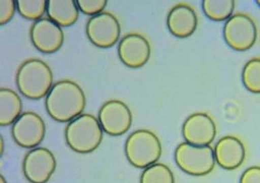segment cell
Listing matches in <instances>:
<instances>
[{
  "instance_id": "6da1fadb",
  "label": "cell",
  "mask_w": 260,
  "mask_h": 183,
  "mask_svg": "<svg viewBox=\"0 0 260 183\" xmlns=\"http://www.w3.org/2000/svg\"><path fill=\"white\" fill-rule=\"evenodd\" d=\"M85 105L86 99L82 88L69 79L55 83L45 101L48 115L62 123L70 122L81 115Z\"/></svg>"
},
{
  "instance_id": "7a4b0ae2",
  "label": "cell",
  "mask_w": 260,
  "mask_h": 183,
  "mask_svg": "<svg viewBox=\"0 0 260 183\" xmlns=\"http://www.w3.org/2000/svg\"><path fill=\"white\" fill-rule=\"evenodd\" d=\"M50 67L40 59L30 58L18 67L16 75L18 89L24 97L38 100L46 97L53 86Z\"/></svg>"
},
{
  "instance_id": "3957f363",
  "label": "cell",
  "mask_w": 260,
  "mask_h": 183,
  "mask_svg": "<svg viewBox=\"0 0 260 183\" xmlns=\"http://www.w3.org/2000/svg\"><path fill=\"white\" fill-rule=\"evenodd\" d=\"M64 136L71 149L79 154H89L96 149L103 141V130L95 116L81 114L69 122Z\"/></svg>"
},
{
  "instance_id": "277c9868",
  "label": "cell",
  "mask_w": 260,
  "mask_h": 183,
  "mask_svg": "<svg viewBox=\"0 0 260 183\" xmlns=\"http://www.w3.org/2000/svg\"><path fill=\"white\" fill-rule=\"evenodd\" d=\"M125 152L128 162L137 168L156 164L162 154V146L155 134L148 130H138L126 140Z\"/></svg>"
},
{
  "instance_id": "5b68a950",
  "label": "cell",
  "mask_w": 260,
  "mask_h": 183,
  "mask_svg": "<svg viewBox=\"0 0 260 183\" xmlns=\"http://www.w3.org/2000/svg\"><path fill=\"white\" fill-rule=\"evenodd\" d=\"M174 158L183 172L195 176L209 174L215 164L214 150L210 146H194L187 142L177 146Z\"/></svg>"
},
{
  "instance_id": "8992f818",
  "label": "cell",
  "mask_w": 260,
  "mask_h": 183,
  "mask_svg": "<svg viewBox=\"0 0 260 183\" xmlns=\"http://www.w3.org/2000/svg\"><path fill=\"white\" fill-rule=\"evenodd\" d=\"M223 34L225 42L232 49L246 51L257 41V24L249 14L240 12L231 16L225 22Z\"/></svg>"
},
{
  "instance_id": "52a82bcc",
  "label": "cell",
  "mask_w": 260,
  "mask_h": 183,
  "mask_svg": "<svg viewBox=\"0 0 260 183\" xmlns=\"http://www.w3.org/2000/svg\"><path fill=\"white\" fill-rule=\"evenodd\" d=\"M86 34L94 46L109 48L119 40L121 26L114 14L103 12L89 18L86 24Z\"/></svg>"
},
{
  "instance_id": "ba28073f",
  "label": "cell",
  "mask_w": 260,
  "mask_h": 183,
  "mask_svg": "<svg viewBox=\"0 0 260 183\" xmlns=\"http://www.w3.org/2000/svg\"><path fill=\"white\" fill-rule=\"evenodd\" d=\"M56 160L48 148H32L24 156L22 170L25 178L30 183H46L54 174Z\"/></svg>"
},
{
  "instance_id": "9c48e42d",
  "label": "cell",
  "mask_w": 260,
  "mask_h": 183,
  "mask_svg": "<svg viewBox=\"0 0 260 183\" xmlns=\"http://www.w3.org/2000/svg\"><path fill=\"white\" fill-rule=\"evenodd\" d=\"M45 134V122L38 114L34 112H24L12 124V138L21 147L36 148L43 141Z\"/></svg>"
},
{
  "instance_id": "30bf717a",
  "label": "cell",
  "mask_w": 260,
  "mask_h": 183,
  "mask_svg": "<svg viewBox=\"0 0 260 183\" xmlns=\"http://www.w3.org/2000/svg\"><path fill=\"white\" fill-rule=\"evenodd\" d=\"M98 119L105 133L118 136L123 135L129 130L132 124V114L123 101L110 100L102 106Z\"/></svg>"
},
{
  "instance_id": "8fae6325",
  "label": "cell",
  "mask_w": 260,
  "mask_h": 183,
  "mask_svg": "<svg viewBox=\"0 0 260 183\" xmlns=\"http://www.w3.org/2000/svg\"><path fill=\"white\" fill-rule=\"evenodd\" d=\"M30 38L37 50L44 54H52L62 47L64 35L58 24L49 18H42L32 24Z\"/></svg>"
},
{
  "instance_id": "7c38bea8",
  "label": "cell",
  "mask_w": 260,
  "mask_h": 183,
  "mask_svg": "<svg viewBox=\"0 0 260 183\" xmlns=\"http://www.w3.org/2000/svg\"><path fill=\"white\" fill-rule=\"evenodd\" d=\"M216 132L212 118L202 112L192 114L183 124V136L186 142L192 145L209 146L215 139Z\"/></svg>"
},
{
  "instance_id": "4fadbf2b",
  "label": "cell",
  "mask_w": 260,
  "mask_h": 183,
  "mask_svg": "<svg viewBox=\"0 0 260 183\" xmlns=\"http://www.w3.org/2000/svg\"><path fill=\"white\" fill-rule=\"evenodd\" d=\"M118 54L124 65L130 68H140L146 64L151 54V48L147 39L142 34L132 33L119 42Z\"/></svg>"
},
{
  "instance_id": "5bb4252c",
  "label": "cell",
  "mask_w": 260,
  "mask_h": 183,
  "mask_svg": "<svg viewBox=\"0 0 260 183\" xmlns=\"http://www.w3.org/2000/svg\"><path fill=\"white\" fill-rule=\"evenodd\" d=\"M215 162L221 168L235 170L241 166L246 156L245 146L239 138L226 136L220 138L215 146Z\"/></svg>"
},
{
  "instance_id": "9a60e30c",
  "label": "cell",
  "mask_w": 260,
  "mask_h": 183,
  "mask_svg": "<svg viewBox=\"0 0 260 183\" xmlns=\"http://www.w3.org/2000/svg\"><path fill=\"white\" fill-rule=\"evenodd\" d=\"M167 24L171 34L179 38L192 36L198 25V18L192 6L180 3L169 12Z\"/></svg>"
},
{
  "instance_id": "2e32d148",
  "label": "cell",
  "mask_w": 260,
  "mask_h": 183,
  "mask_svg": "<svg viewBox=\"0 0 260 183\" xmlns=\"http://www.w3.org/2000/svg\"><path fill=\"white\" fill-rule=\"evenodd\" d=\"M48 18L60 26H70L78 20L79 10L74 0H49L47 2Z\"/></svg>"
},
{
  "instance_id": "e0dca14e",
  "label": "cell",
  "mask_w": 260,
  "mask_h": 183,
  "mask_svg": "<svg viewBox=\"0 0 260 183\" xmlns=\"http://www.w3.org/2000/svg\"><path fill=\"white\" fill-rule=\"evenodd\" d=\"M22 103L18 94L11 89H0V125L13 124L22 115Z\"/></svg>"
},
{
  "instance_id": "ac0fdd59",
  "label": "cell",
  "mask_w": 260,
  "mask_h": 183,
  "mask_svg": "<svg viewBox=\"0 0 260 183\" xmlns=\"http://www.w3.org/2000/svg\"><path fill=\"white\" fill-rule=\"evenodd\" d=\"M235 7L233 0H205L202 8L205 15L214 21H222L231 17Z\"/></svg>"
},
{
  "instance_id": "d6986e66",
  "label": "cell",
  "mask_w": 260,
  "mask_h": 183,
  "mask_svg": "<svg viewBox=\"0 0 260 183\" xmlns=\"http://www.w3.org/2000/svg\"><path fill=\"white\" fill-rule=\"evenodd\" d=\"M140 183H175L172 171L168 166L156 163L144 169Z\"/></svg>"
},
{
  "instance_id": "ffe728a7",
  "label": "cell",
  "mask_w": 260,
  "mask_h": 183,
  "mask_svg": "<svg viewBox=\"0 0 260 183\" xmlns=\"http://www.w3.org/2000/svg\"><path fill=\"white\" fill-rule=\"evenodd\" d=\"M242 80L248 90L260 94V57H255L246 63L242 72Z\"/></svg>"
},
{
  "instance_id": "44dd1931",
  "label": "cell",
  "mask_w": 260,
  "mask_h": 183,
  "mask_svg": "<svg viewBox=\"0 0 260 183\" xmlns=\"http://www.w3.org/2000/svg\"><path fill=\"white\" fill-rule=\"evenodd\" d=\"M47 2L46 0H18L16 6L20 16L36 21L41 19L46 12Z\"/></svg>"
},
{
  "instance_id": "7402d4cb",
  "label": "cell",
  "mask_w": 260,
  "mask_h": 183,
  "mask_svg": "<svg viewBox=\"0 0 260 183\" xmlns=\"http://www.w3.org/2000/svg\"><path fill=\"white\" fill-rule=\"evenodd\" d=\"M79 10L83 14L95 16L103 12L107 1L105 0H79L77 1Z\"/></svg>"
},
{
  "instance_id": "603a6c76",
  "label": "cell",
  "mask_w": 260,
  "mask_h": 183,
  "mask_svg": "<svg viewBox=\"0 0 260 183\" xmlns=\"http://www.w3.org/2000/svg\"><path fill=\"white\" fill-rule=\"evenodd\" d=\"M17 10L16 1L14 0H0V24L4 25L13 18Z\"/></svg>"
},
{
  "instance_id": "cb8c5ba5",
  "label": "cell",
  "mask_w": 260,
  "mask_h": 183,
  "mask_svg": "<svg viewBox=\"0 0 260 183\" xmlns=\"http://www.w3.org/2000/svg\"><path fill=\"white\" fill-rule=\"evenodd\" d=\"M239 183H260V166L247 168L241 175Z\"/></svg>"
},
{
  "instance_id": "d4e9b609",
  "label": "cell",
  "mask_w": 260,
  "mask_h": 183,
  "mask_svg": "<svg viewBox=\"0 0 260 183\" xmlns=\"http://www.w3.org/2000/svg\"><path fill=\"white\" fill-rule=\"evenodd\" d=\"M0 146H1V148H0V152H1V156H2L4 150V142L3 137H2V135L1 138H0Z\"/></svg>"
},
{
  "instance_id": "484cf974",
  "label": "cell",
  "mask_w": 260,
  "mask_h": 183,
  "mask_svg": "<svg viewBox=\"0 0 260 183\" xmlns=\"http://www.w3.org/2000/svg\"><path fill=\"white\" fill-rule=\"evenodd\" d=\"M0 183H7L5 178H4L3 175H0Z\"/></svg>"
},
{
  "instance_id": "4316f807",
  "label": "cell",
  "mask_w": 260,
  "mask_h": 183,
  "mask_svg": "<svg viewBox=\"0 0 260 183\" xmlns=\"http://www.w3.org/2000/svg\"><path fill=\"white\" fill-rule=\"evenodd\" d=\"M256 3H257V5L259 6L260 7V0H259V1L256 2Z\"/></svg>"
}]
</instances>
